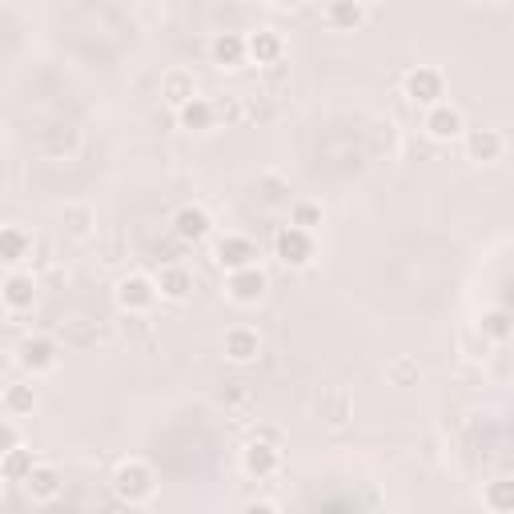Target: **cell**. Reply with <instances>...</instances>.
<instances>
[{
  "label": "cell",
  "mask_w": 514,
  "mask_h": 514,
  "mask_svg": "<svg viewBox=\"0 0 514 514\" xmlns=\"http://www.w3.org/2000/svg\"><path fill=\"white\" fill-rule=\"evenodd\" d=\"M37 462H41V458H37L33 450L17 446V450H9L5 458H0V478H5V482H25V474H29Z\"/></svg>",
  "instance_id": "26"
},
{
  "label": "cell",
  "mask_w": 514,
  "mask_h": 514,
  "mask_svg": "<svg viewBox=\"0 0 514 514\" xmlns=\"http://www.w3.org/2000/svg\"><path fill=\"white\" fill-rule=\"evenodd\" d=\"M113 298H117V310H121V314H153L157 302H161L157 282H153L149 274H125V278L117 282Z\"/></svg>",
  "instance_id": "2"
},
{
  "label": "cell",
  "mask_w": 514,
  "mask_h": 514,
  "mask_svg": "<svg viewBox=\"0 0 514 514\" xmlns=\"http://www.w3.org/2000/svg\"><path fill=\"white\" fill-rule=\"evenodd\" d=\"M286 57V41L278 29H257L245 37V61H257V65H274Z\"/></svg>",
  "instance_id": "19"
},
{
  "label": "cell",
  "mask_w": 514,
  "mask_h": 514,
  "mask_svg": "<svg viewBox=\"0 0 514 514\" xmlns=\"http://www.w3.org/2000/svg\"><path fill=\"white\" fill-rule=\"evenodd\" d=\"M322 25L334 29V33H354V29L366 25V9L358 5V0H326Z\"/></svg>",
  "instance_id": "21"
},
{
  "label": "cell",
  "mask_w": 514,
  "mask_h": 514,
  "mask_svg": "<svg viewBox=\"0 0 514 514\" xmlns=\"http://www.w3.org/2000/svg\"><path fill=\"white\" fill-rule=\"evenodd\" d=\"M61 338H65V342H73V346H97L101 326H97L93 318H73V322H65V326H61Z\"/></svg>",
  "instance_id": "31"
},
{
  "label": "cell",
  "mask_w": 514,
  "mask_h": 514,
  "mask_svg": "<svg viewBox=\"0 0 514 514\" xmlns=\"http://www.w3.org/2000/svg\"><path fill=\"white\" fill-rule=\"evenodd\" d=\"M21 446V426L5 414V418H0V458H5L9 450H17Z\"/></svg>",
  "instance_id": "37"
},
{
  "label": "cell",
  "mask_w": 514,
  "mask_h": 514,
  "mask_svg": "<svg viewBox=\"0 0 514 514\" xmlns=\"http://www.w3.org/2000/svg\"><path fill=\"white\" fill-rule=\"evenodd\" d=\"M386 382H390V386H398V390H410V386H418V382H422V366H418V358H410V354H398V358L386 366Z\"/></svg>",
  "instance_id": "27"
},
{
  "label": "cell",
  "mask_w": 514,
  "mask_h": 514,
  "mask_svg": "<svg viewBox=\"0 0 514 514\" xmlns=\"http://www.w3.org/2000/svg\"><path fill=\"white\" fill-rule=\"evenodd\" d=\"M117 262H121V241L117 237L101 241V266H117Z\"/></svg>",
  "instance_id": "38"
},
{
  "label": "cell",
  "mask_w": 514,
  "mask_h": 514,
  "mask_svg": "<svg viewBox=\"0 0 514 514\" xmlns=\"http://www.w3.org/2000/svg\"><path fill=\"white\" fill-rule=\"evenodd\" d=\"M177 121H181V129H193V133H209V129H217V113H213V101H205V97H193L189 105H181V109H177Z\"/></svg>",
  "instance_id": "25"
},
{
  "label": "cell",
  "mask_w": 514,
  "mask_h": 514,
  "mask_svg": "<svg viewBox=\"0 0 514 514\" xmlns=\"http://www.w3.org/2000/svg\"><path fill=\"white\" fill-rule=\"evenodd\" d=\"M25 494L33 498V502H57L61 494H65V478H61V470L53 466V462H37L29 474H25Z\"/></svg>",
  "instance_id": "15"
},
{
  "label": "cell",
  "mask_w": 514,
  "mask_h": 514,
  "mask_svg": "<svg viewBox=\"0 0 514 514\" xmlns=\"http://www.w3.org/2000/svg\"><path fill=\"white\" fill-rule=\"evenodd\" d=\"M153 282H157V294H161L165 302H189V298H193V286H197L193 270H189V266H181V262L161 266Z\"/></svg>",
  "instance_id": "17"
},
{
  "label": "cell",
  "mask_w": 514,
  "mask_h": 514,
  "mask_svg": "<svg viewBox=\"0 0 514 514\" xmlns=\"http://www.w3.org/2000/svg\"><path fill=\"white\" fill-rule=\"evenodd\" d=\"M221 350L233 366H249L262 358V334H257L253 326H229L225 338H221Z\"/></svg>",
  "instance_id": "12"
},
{
  "label": "cell",
  "mask_w": 514,
  "mask_h": 514,
  "mask_svg": "<svg viewBox=\"0 0 514 514\" xmlns=\"http://www.w3.org/2000/svg\"><path fill=\"white\" fill-rule=\"evenodd\" d=\"M0 406H5L9 418H29L37 410V390L29 382H9L0 390Z\"/></svg>",
  "instance_id": "24"
},
{
  "label": "cell",
  "mask_w": 514,
  "mask_h": 514,
  "mask_svg": "<svg viewBox=\"0 0 514 514\" xmlns=\"http://www.w3.org/2000/svg\"><path fill=\"white\" fill-rule=\"evenodd\" d=\"M209 229H213V217H209V209H205V205H181V209L173 213V237H177L181 245H197V241H205V237H209Z\"/></svg>",
  "instance_id": "14"
},
{
  "label": "cell",
  "mask_w": 514,
  "mask_h": 514,
  "mask_svg": "<svg viewBox=\"0 0 514 514\" xmlns=\"http://www.w3.org/2000/svg\"><path fill=\"white\" fill-rule=\"evenodd\" d=\"M37 145H41V153H49V157H73V153L81 149V129H77L73 121H53V125H45V129L37 133Z\"/></svg>",
  "instance_id": "16"
},
{
  "label": "cell",
  "mask_w": 514,
  "mask_h": 514,
  "mask_svg": "<svg viewBox=\"0 0 514 514\" xmlns=\"http://www.w3.org/2000/svg\"><path fill=\"white\" fill-rule=\"evenodd\" d=\"M113 494L121 498V502H129V506H145L153 494H157V474H153V466L149 462H141V458H129V462H121L117 470H113Z\"/></svg>",
  "instance_id": "1"
},
{
  "label": "cell",
  "mask_w": 514,
  "mask_h": 514,
  "mask_svg": "<svg viewBox=\"0 0 514 514\" xmlns=\"http://www.w3.org/2000/svg\"><path fill=\"white\" fill-rule=\"evenodd\" d=\"M326 221V213H322V205L318 201H294L290 205V225H298V229H318Z\"/></svg>",
  "instance_id": "33"
},
{
  "label": "cell",
  "mask_w": 514,
  "mask_h": 514,
  "mask_svg": "<svg viewBox=\"0 0 514 514\" xmlns=\"http://www.w3.org/2000/svg\"><path fill=\"white\" fill-rule=\"evenodd\" d=\"M474 5H506V0H474Z\"/></svg>",
  "instance_id": "43"
},
{
  "label": "cell",
  "mask_w": 514,
  "mask_h": 514,
  "mask_svg": "<svg viewBox=\"0 0 514 514\" xmlns=\"http://www.w3.org/2000/svg\"><path fill=\"white\" fill-rule=\"evenodd\" d=\"M213 257H217V266H221V270H245V266H257L262 249H257V241L245 237V233H225V237L217 241Z\"/></svg>",
  "instance_id": "9"
},
{
  "label": "cell",
  "mask_w": 514,
  "mask_h": 514,
  "mask_svg": "<svg viewBox=\"0 0 514 514\" xmlns=\"http://www.w3.org/2000/svg\"><path fill=\"white\" fill-rule=\"evenodd\" d=\"M61 229L73 241H93L97 237V209L89 201H69L61 209Z\"/></svg>",
  "instance_id": "18"
},
{
  "label": "cell",
  "mask_w": 514,
  "mask_h": 514,
  "mask_svg": "<svg viewBox=\"0 0 514 514\" xmlns=\"http://www.w3.org/2000/svg\"><path fill=\"white\" fill-rule=\"evenodd\" d=\"M314 418L330 430H346L354 418V398L346 386H322V394L314 398Z\"/></svg>",
  "instance_id": "8"
},
{
  "label": "cell",
  "mask_w": 514,
  "mask_h": 514,
  "mask_svg": "<svg viewBox=\"0 0 514 514\" xmlns=\"http://www.w3.org/2000/svg\"><path fill=\"white\" fill-rule=\"evenodd\" d=\"M57 362H61V350H57V342H53L49 334H29V338H21V346H17V366H21L29 378L53 374Z\"/></svg>",
  "instance_id": "4"
},
{
  "label": "cell",
  "mask_w": 514,
  "mask_h": 514,
  "mask_svg": "<svg viewBox=\"0 0 514 514\" xmlns=\"http://www.w3.org/2000/svg\"><path fill=\"white\" fill-rule=\"evenodd\" d=\"M253 434H257V438H270V442H282V434H278L274 426H257Z\"/></svg>",
  "instance_id": "40"
},
{
  "label": "cell",
  "mask_w": 514,
  "mask_h": 514,
  "mask_svg": "<svg viewBox=\"0 0 514 514\" xmlns=\"http://www.w3.org/2000/svg\"><path fill=\"white\" fill-rule=\"evenodd\" d=\"M358 5H362V9L370 13V9H378V5H386V0H358Z\"/></svg>",
  "instance_id": "42"
},
{
  "label": "cell",
  "mask_w": 514,
  "mask_h": 514,
  "mask_svg": "<svg viewBox=\"0 0 514 514\" xmlns=\"http://www.w3.org/2000/svg\"><path fill=\"white\" fill-rule=\"evenodd\" d=\"M161 97H165L169 109L189 105V101L197 97V77H193L189 69H169V73L161 77Z\"/></svg>",
  "instance_id": "22"
},
{
  "label": "cell",
  "mask_w": 514,
  "mask_h": 514,
  "mask_svg": "<svg viewBox=\"0 0 514 514\" xmlns=\"http://www.w3.org/2000/svg\"><path fill=\"white\" fill-rule=\"evenodd\" d=\"M0 133H5V129H0Z\"/></svg>",
  "instance_id": "45"
},
{
  "label": "cell",
  "mask_w": 514,
  "mask_h": 514,
  "mask_svg": "<svg viewBox=\"0 0 514 514\" xmlns=\"http://www.w3.org/2000/svg\"><path fill=\"white\" fill-rule=\"evenodd\" d=\"M458 141H462L466 157L478 161V165H494V161H502V153H506V137H502L498 129H470V125H466V133H462Z\"/></svg>",
  "instance_id": "11"
},
{
  "label": "cell",
  "mask_w": 514,
  "mask_h": 514,
  "mask_svg": "<svg viewBox=\"0 0 514 514\" xmlns=\"http://www.w3.org/2000/svg\"><path fill=\"white\" fill-rule=\"evenodd\" d=\"M478 330L494 342V346H502L506 338H510V314L502 310V306H494V310H482V318H478Z\"/></svg>",
  "instance_id": "30"
},
{
  "label": "cell",
  "mask_w": 514,
  "mask_h": 514,
  "mask_svg": "<svg viewBox=\"0 0 514 514\" xmlns=\"http://www.w3.org/2000/svg\"><path fill=\"white\" fill-rule=\"evenodd\" d=\"M458 346H462V354H466L470 362H486V358H490V350H494V342H490L478 326H474V330H462Z\"/></svg>",
  "instance_id": "34"
},
{
  "label": "cell",
  "mask_w": 514,
  "mask_h": 514,
  "mask_svg": "<svg viewBox=\"0 0 514 514\" xmlns=\"http://www.w3.org/2000/svg\"><path fill=\"white\" fill-rule=\"evenodd\" d=\"M37 237L21 225H0V262L5 266H25L29 262V253H33Z\"/></svg>",
  "instance_id": "20"
},
{
  "label": "cell",
  "mask_w": 514,
  "mask_h": 514,
  "mask_svg": "<svg viewBox=\"0 0 514 514\" xmlns=\"http://www.w3.org/2000/svg\"><path fill=\"white\" fill-rule=\"evenodd\" d=\"M0 302H5V310H9L13 318L29 314V310L37 306V278H33V274H25V270L9 274V278H5V286H0Z\"/></svg>",
  "instance_id": "13"
},
{
  "label": "cell",
  "mask_w": 514,
  "mask_h": 514,
  "mask_svg": "<svg viewBox=\"0 0 514 514\" xmlns=\"http://www.w3.org/2000/svg\"><path fill=\"white\" fill-rule=\"evenodd\" d=\"M482 502H486V510H494V514L514 510V482H510V478H494V482H486Z\"/></svg>",
  "instance_id": "28"
},
{
  "label": "cell",
  "mask_w": 514,
  "mask_h": 514,
  "mask_svg": "<svg viewBox=\"0 0 514 514\" xmlns=\"http://www.w3.org/2000/svg\"><path fill=\"white\" fill-rule=\"evenodd\" d=\"M402 97H406L410 105H418V109H430V105H438V101L446 97V81H442V73H438V69L418 65L414 73H406V81H402Z\"/></svg>",
  "instance_id": "7"
},
{
  "label": "cell",
  "mask_w": 514,
  "mask_h": 514,
  "mask_svg": "<svg viewBox=\"0 0 514 514\" xmlns=\"http://www.w3.org/2000/svg\"><path fill=\"white\" fill-rule=\"evenodd\" d=\"M241 466H245V474L249 478H257V482H266V478H274L278 470H282V442H270V438H249L245 442V450H241Z\"/></svg>",
  "instance_id": "6"
},
{
  "label": "cell",
  "mask_w": 514,
  "mask_h": 514,
  "mask_svg": "<svg viewBox=\"0 0 514 514\" xmlns=\"http://www.w3.org/2000/svg\"><path fill=\"white\" fill-rule=\"evenodd\" d=\"M290 65H286V57L282 61H274V65H262V85H266V93H274V97H282L286 89H290Z\"/></svg>",
  "instance_id": "35"
},
{
  "label": "cell",
  "mask_w": 514,
  "mask_h": 514,
  "mask_svg": "<svg viewBox=\"0 0 514 514\" xmlns=\"http://www.w3.org/2000/svg\"><path fill=\"white\" fill-rule=\"evenodd\" d=\"M245 510H262V514H274V510H278V502H270V498H257V502H245Z\"/></svg>",
  "instance_id": "39"
},
{
  "label": "cell",
  "mask_w": 514,
  "mask_h": 514,
  "mask_svg": "<svg viewBox=\"0 0 514 514\" xmlns=\"http://www.w3.org/2000/svg\"><path fill=\"white\" fill-rule=\"evenodd\" d=\"M278 113H282V105H278V97H274V93H257V97H245V121L270 125Z\"/></svg>",
  "instance_id": "29"
},
{
  "label": "cell",
  "mask_w": 514,
  "mask_h": 514,
  "mask_svg": "<svg viewBox=\"0 0 514 514\" xmlns=\"http://www.w3.org/2000/svg\"><path fill=\"white\" fill-rule=\"evenodd\" d=\"M121 338L153 346V318L149 314H121Z\"/></svg>",
  "instance_id": "32"
},
{
  "label": "cell",
  "mask_w": 514,
  "mask_h": 514,
  "mask_svg": "<svg viewBox=\"0 0 514 514\" xmlns=\"http://www.w3.org/2000/svg\"><path fill=\"white\" fill-rule=\"evenodd\" d=\"M0 502H5V478H0Z\"/></svg>",
  "instance_id": "44"
},
{
  "label": "cell",
  "mask_w": 514,
  "mask_h": 514,
  "mask_svg": "<svg viewBox=\"0 0 514 514\" xmlns=\"http://www.w3.org/2000/svg\"><path fill=\"white\" fill-rule=\"evenodd\" d=\"M270 9H294V5H302V0H266Z\"/></svg>",
  "instance_id": "41"
},
{
  "label": "cell",
  "mask_w": 514,
  "mask_h": 514,
  "mask_svg": "<svg viewBox=\"0 0 514 514\" xmlns=\"http://www.w3.org/2000/svg\"><path fill=\"white\" fill-rule=\"evenodd\" d=\"M274 253L286 270H306L314 257H318V245H314V233L310 229H298V225H286L278 229L274 237Z\"/></svg>",
  "instance_id": "3"
},
{
  "label": "cell",
  "mask_w": 514,
  "mask_h": 514,
  "mask_svg": "<svg viewBox=\"0 0 514 514\" xmlns=\"http://www.w3.org/2000/svg\"><path fill=\"white\" fill-rule=\"evenodd\" d=\"M213 113H217V125H241L245 121V97H221L213 101Z\"/></svg>",
  "instance_id": "36"
},
{
  "label": "cell",
  "mask_w": 514,
  "mask_h": 514,
  "mask_svg": "<svg viewBox=\"0 0 514 514\" xmlns=\"http://www.w3.org/2000/svg\"><path fill=\"white\" fill-rule=\"evenodd\" d=\"M229 298L237 306H257L266 294H270V278L257 270V266H245V270H229V282H225Z\"/></svg>",
  "instance_id": "10"
},
{
  "label": "cell",
  "mask_w": 514,
  "mask_h": 514,
  "mask_svg": "<svg viewBox=\"0 0 514 514\" xmlns=\"http://www.w3.org/2000/svg\"><path fill=\"white\" fill-rule=\"evenodd\" d=\"M209 57L217 69H241L245 65V37L241 33H217L209 41Z\"/></svg>",
  "instance_id": "23"
},
{
  "label": "cell",
  "mask_w": 514,
  "mask_h": 514,
  "mask_svg": "<svg viewBox=\"0 0 514 514\" xmlns=\"http://www.w3.org/2000/svg\"><path fill=\"white\" fill-rule=\"evenodd\" d=\"M422 133H426L434 145H454V141L466 133V117H462L458 105L438 101V105H430V109L422 113Z\"/></svg>",
  "instance_id": "5"
}]
</instances>
